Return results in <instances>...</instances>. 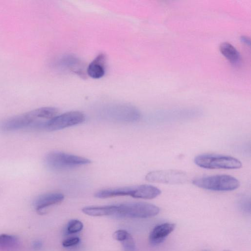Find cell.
I'll list each match as a JSON object with an SVG mask.
<instances>
[{
  "instance_id": "cell-1",
  "label": "cell",
  "mask_w": 251,
  "mask_h": 251,
  "mask_svg": "<svg viewBox=\"0 0 251 251\" xmlns=\"http://www.w3.org/2000/svg\"><path fill=\"white\" fill-rule=\"evenodd\" d=\"M58 113V109L55 107L39 108L4 121L0 124V128L4 131L22 129L45 130L48 122Z\"/></svg>"
},
{
  "instance_id": "cell-2",
  "label": "cell",
  "mask_w": 251,
  "mask_h": 251,
  "mask_svg": "<svg viewBox=\"0 0 251 251\" xmlns=\"http://www.w3.org/2000/svg\"><path fill=\"white\" fill-rule=\"evenodd\" d=\"M193 184L202 189L214 191H230L237 189L240 185L235 177L226 175H217L198 177Z\"/></svg>"
},
{
  "instance_id": "cell-3",
  "label": "cell",
  "mask_w": 251,
  "mask_h": 251,
  "mask_svg": "<svg viewBox=\"0 0 251 251\" xmlns=\"http://www.w3.org/2000/svg\"><path fill=\"white\" fill-rule=\"evenodd\" d=\"M45 163L51 170L62 171L89 164L91 160L80 156L55 151L47 155Z\"/></svg>"
},
{
  "instance_id": "cell-4",
  "label": "cell",
  "mask_w": 251,
  "mask_h": 251,
  "mask_svg": "<svg viewBox=\"0 0 251 251\" xmlns=\"http://www.w3.org/2000/svg\"><path fill=\"white\" fill-rule=\"evenodd\" d=\"M116 205L114 216L132 218H148L157 215L159 208L155 205L144 202L125 203Z\"/></svg>"
},
{
  "instance_id": "cell-5",
  "label": "cell",
  "mask_w": 251,
  "mask_h": 251,
  "mask_svg": "<svg viewBox=\"0 0 251 251\" xmlns=\"http://www.w3.org/2000/svg\"><path fill=\"white\" fill-rule=\"evenodd\" d=\"M194 163L200 167L208 169H238L242 166L236 158L213 154L198 155L195 157Z\"/></svg>"
},
{
  "instance_id": "cell-6",
  "label": "cell",
  "mask_w": 251,
  "mask_h": 251,
  "mask_svg": "<svg viewBox=\"0 0 251 251\" xmlns=\"http://www.w3.org/2000/svg\"><path fill=\"white\" fill-rule=\"evenodd\" d=\"M102 117L115 122L132 123L138 120L140 113L135 107L128 105H116L106 107Z\"/></svg>"
},
{
  "instance_id": "cell-7",
  "label": "cell",
  "mask_w": 251,
  "mask_h": 251,
  "mask_svg": "<svg viewBox=\"0 0 251 251\" xmlns=\"http://www.w3.org/2000/svg\"><path fill=\"white\" fill-rule=\"evenodd\" d=\"M85 116L79 111H69L57 115L47 124L45 130L56 131L75 126L84 122Z\"/></svg>"
},
{
  "instance_id": "cell-8",
  "label": "cell",
  "mask_w": 251,
  "mask_h": 251,
  "mask_svg": "<svg viewBox=\"0 0 251 251\" xmlns=\"http://www.w3.org/2000/svg\"><path fill=\"white\" fill-rule=\"evenodd\" d=\"M145 179L152 182L177 184L184 183L187 179L184 172L178 170H157L148 173Z\"/></svg>"
},
{
  "instance_id": "cell-9",
  "label": "cell",
  "mask_w": 251,
  "mask_h": 251,
  "mask_svg": "<svg viewBox=\"0 0 251 251\" xmlns=\"http://www.w3.org/2000/svg\"><path fill=\"white\" fill-rule=\"evenodd\" d=\"M175 227L176 225L170 223H165L156 225L149 235L150 243L152 245L160 244L174 231Z\"/></svg>"
},
{
  "instance_id": "cell-10",
  "label": "cell",
  "mask_w": 251,
  "mask_h": 251,
  "mask_svg": "<svg viewBox=\"0 0 251 251\" xmlns=\"http://www.w3.org/2000/svg\"><path fill=\"white\" fill-rule=\"evenodd\" d=\"M64 199V195L60 193L45 194L35 199L33 206L37 211L42 212L48 207L61 203Z\"/></svg>"
},
{
  "instance_id": "cell-11",
  "label": "cell",
  "mask_w": 251,
  "mask_h": 251,
  "mask_svg": "<svg viewBox=\"0 0 251 251\" xmlns=\"http://www.w3.org/2000/svg\"><path fill=\"white\" fill-rule=\"evenodd\" d=\"M106 57L103 53H100L88 65L87 74L92 78L102 77L105 71Z\"/></svg>"
},
{
  "instance_id": "cell-12",
  "label": "cell",
  "mask_w": 251,
  "mask_h": 251,
  "mask_svg": "<svg viewBox=\"0 0 251 251\" xmlns=\"http://www.w3.org/2000/svg\"><path fill=\"white\" fill-rule=\"evenodd\" d=\"M133 191L134 186H125L102 189L96 192L94 196L99 199L126 196L132 197Z\"/></svg>"
},
{
  "instance_id": "cell-13",
  "label": "cell",
  "mask_w": 251,
  "mask_h": 251,
  "mask_svg": "<svg viewBox=\"0 0 251 251\" xmlns=\"http://www.w3.org/2000/svg\"><path fill=\"white\" fill-rule=\"evenodd\" d=\"M161 193V190L156 187L149 184H142L134 186L132 197L137 199H152Z\"/></svg>"
},
{
  "instance_id": "cell-14",
  "label": "cell",
  "mask_w": 251,
  "mask_h": 251,
  "mask_svg": "<svg viewBox=\"0 0 251 251\" xmlns=\"http://www.w3.org/2000/svg\"><path fill=\"white\" fill-rule=\"evenodd\" d=\"M116 211V204L105 206H90L84 207L82 209V211L83 213L93 217L104 216H114Z\"/></svg>"
},
{
  "instance_id": "cell-15",
  "label": "cell",
  "mask_w": 251,
  "mask_h": 251,
  "mask_svg": "<svg viewBox=\"0 0 251 251\" xmlns=\"http://www.w3.org/2000/svg\"><path fill=\"white\" fill-rule=\"evenodd\" d=\"M219 49L222 55L232 65L237 66L241 63V54L231 44L228 42L222 43L220 46Z\"/></svg>"
},
{
  "instance_id": "cell-16",
  "label": "cell",
  "mask_w": 251,
  "mask_h": 251,
  "mask_svg": "<svg viewBox=\"0 0 251 251\" xmlns=\"http://www.w3.org/2000/svg\"><path fill=\"white\" fill-rule=\"evenodd\" d=\"M20 246L19 238L13 235L0 234V250L3 251H15Z\"/></svg>"
},
{
  "instance_id": "cell-17",
  "label": "cell",
  "mask_w": 251,
  "mask_h": 251,
  "mask_svg": "<svg viewBox=\"0 0 251 251\" xmlns=\"http://www.w3.org/2000/svg\"><path fill=\"white\" fill-rule=\"evenodd\" d=\"M83 227L82 223L78 220H70L67 225L66 231L68 234H74L80 231Z\"/></svg>"
},
{
  "instance_id": "cell-18",
  "label": "cell",
  "mask_w": 251,
  "mask_h": 251,
  "mask_svg": "<svg viewBox=\"0 0 251 251\" xmlns=\"http://www.w3.org/2000/svg\"><path fill=\"white\" fill-rule=\"evenodd\" d=\"M121 243L124 251H136L135 242L130 234Z\"/></svg>"
},
{
  "instance_id": "cell-19",
  "label": "cell",
  "mask_w": 251,
  "mask_h": 251,
  "mask_svg": "<svg viewBox=\"0 0 251 251\" xmlns=\"http://www.w3.org/2000/svg\"><path fill=\"white\" fill-rule=\"evenodd\" d=\"M250 198L247 195H241L238 199L237 203L242 210L250 211Z\"/></svg>"
},
{
  "instance_id": "cell-20",
  "label": "cell",
  "mask_w": 251,
  "mask_h": 251,
  "mask_svg": "<svg viewBox=\"0 0 251 251\" xmlns=\"http://www.w3.org/2000/svg\"><path fill=\"white\" fill-rule=\"evenodd\" d=\"M129 233L126 230L119 229L114 232L113 237L117 241L122 242L128 236Z\"/></svg>"
},
{
  "instance_id": "cell-21",
  "label": "cell",
  "mask_w": 251,
  "mask_h": 251,
  "mask_svg": "<svg viewBox=\"0 0 251 251\" xmlns=\"http://www.w3.org/2000/svg\"><path fill=\"white\" fill-rule=\"evenodd\" d=\"M80 242V239L78 237H73L64 240L62 246L65 248L73 247L77 245Z\"/></svg>"
},
{
  "instance_id": "cell-22",
  "label": "cell",
  "mask_w": 251,
  "mask_h": 251,
  "mask_svg": "<svg viewBox=\"0 0 251 251\" xmlns=\"http://www.w3.org/2000/svg\"><path fill=\"white\" fill-rule=\"evenodd\" d=\"M32 246L34 250H39L42 248L43 243L40 240H36L32 243Z\"/></svg>"
},
{
  "instance_id": "cell-23",
  "label": "cell",
  "mask_w": 251,
  "mask_h": 251,
  "mask_svg": "<svg viewBox=\"0 0 251 251\" xmlns=\"http://www.w3.org/2000/svg\"><path fill=\"white\" fill-rule=\"evenodd\" d=\"M240 40L242 43H243L244 44H246V45L249 46L250 45V39L247 36H242L240 38Z\"/></svg>"
},
{
  "instance_id": "cell-24",
  "label": "cell",
  "mask_w": 251,
  "mask_h": 251,
  "mask_svg": "<svg viewBox=\"0 0 251 251\" xmlns=\"http://www.w3.org/2000/svg\"><path fill=\"white\" fill-rule=\"evenodd\" d=\"M228 251V250H226V251Z\"/></svg>"
}]
</instances>
